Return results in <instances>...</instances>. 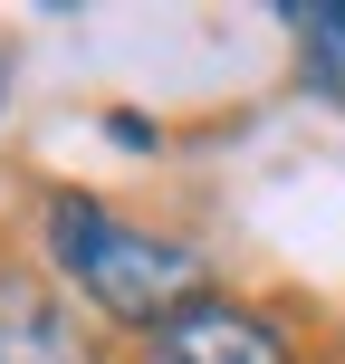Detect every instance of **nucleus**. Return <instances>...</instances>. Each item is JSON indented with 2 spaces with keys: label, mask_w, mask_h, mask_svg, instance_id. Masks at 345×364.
Listing matches in <instances>:
<instances>
[{
  "label": "nucleus",
  "mask_w": 345,
  "mask_h": 364,
  "mask_svg": "<svg viewBox=\"0 0 345 364\" xmlns=\"http://www.w3.org/2000/svg\"><path fill=\"white\" fill-rule=\"evenodd\" d=\"M154 364H288V346L240 307H192L154 336Z\"/></svg>",
  "instance_id": "7ed1b4c3"
},
{
  "label": "nucleus",
  "mask_w": 345,
  "mask_h": 364,
  "mask_svg": "<svg viewBox=\"0 0 345 364\" xmlns=\"http://www.w3.org/2000/svg\"><path fill=\"white\" fill-rule=\"evenodd\" d=\"M288 19L297 38H317V77H345V10H307V0H297V10H278Z\"/></svg>",
  "instance_id": "20e7f679"
},
{
  "label": "nucleus",
  "mask_w": 345,
  "mask_h": 364,
  "mask_svg": "<svg viewBox=\"0 0 345 364\" xmlns=\"http://www.w3.org/2000/svg\"><path fill=\"white\" fill-rule=\"evenodd\" d=\"M48 250H58V269L106 316H125V326H173L201 297V259L192 250H173V240H154V230H125V220L96 211V201H58L48 211Z\"/></svg>",
  "instance_id": "f257e3e1"
},
{
  "label": "nucleus",
  "mask_w": 345,
  "mask_h": 364,
  "mask_svg": "<svg viewBox=\"0 0 345 364\" xmlns=\"http://www.w3.org/2000/svg\"><path fill=\"white\" fill-rule=\"evenodd\" d=\"M0 364H96V346L38 278H0Z\"/></svg>",
  "instance_id": "f03ea898"
}]
</instances>
